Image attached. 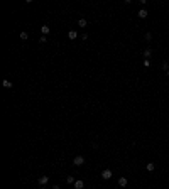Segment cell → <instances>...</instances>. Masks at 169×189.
Returning <instances> with one entry per match:
<instances>
[{"label":"cell","mask_w":169,"mask_h":189,"mask_svg":"<svg viewBox=\"0 0 169 189\" xmlns=\"http://www.w3.org/2000/svg\"><path fill=\"white\" fill-rule=\"evenodd\" d=\"M73 164H74V165H83V164H85V157H83V155H76V157L73 159Z\"/></svg>","instance_id":"cell-1"},{"label":"cell","mask_w":169,"mask_h":189,"mask_svg":"<svg viewBox=\"0 0 169 189\" xmlns=\"http://www.w3.org/2000/svg\"><path fill=\"white\" fill-rule=\"evenodd\" d=\"M102 177H103L105 181H108V179H112V171H110V169H105V171L102 172Z\"/></svg>","instance_id":"cell-2"},{"label":"cell","mask_w":169,"mask_h":189,"mask_svg":"<svg viewBox=\"0 0 169 189\" xmlns=\"http://www.w3.org/2000/svg\"><path fill=\"white\" fill-rule=\"evenodd\" d=\"M83 187H85V182L83 181H80V179L74 181V189H83Z\"/></svg>","instance_id":"cell-3"},{"label":"cell","mask_w":169,"mask_h":189,"mask_svg":"<svg viewBox=\"0 0 169 189\" xmlns=\"http://www.w3.org/2000/svg\"><path fill=\"white\" fill-rule=\"evenodd\" d=\"M47 181H49V177H47V176H41V177H39V184H41V186L47 184Z\"/></svg>","instance_id":"cell-4"},{"label":"cell","mask_w":169,"mask_h":189,"mask_svg":"<svg viewBox=\"0 0 169 189\" xmlns=\"http://www.w3.org/2000/svg\"><path fill=\"white\" fill-rule=\"evenodd\" d=\"M68 37H69V39H76V37H78V32H76V30H69Z\"/></svg>","instance_id":"cell-5"},{"label":"cell","mask_w":169,"mask_h":189,"mask_svg":"<svg viewBox=\"0 0 169 189\" xmlns=\"http://www.w3.org/2000/svg\"><path fill=\"white\" fill-rule=\"evenodd\" d=\"M118 184H120V187H125L127 186V177H120L118 179Z\"/></svg>","instance_id":"cell-6"},{"label":"cell","mask_w":169,"mask_h":189,"mask_svg":"<svg viewBox=\"0 0 169 189\" xmlns=\"http://www.w3.org/2000/svg\"><path fill=\"white\" fill-rule=\"evenodd\" d=\"M139 17H140V19H145V17H147V10H145V9L139 10Z\"/></svg>","instance_id":"cell-7"},{"label":"cell","mask_w":169,"mask_h":189,"mask_svg":"<svg viewBox=\"0 0 169 189\" xmlns=\"http://www.w3.org/2000/svg\"><path fill=\"white\" fill-rule=\"evenodd\" d=\"M41 30H42V34H44V35H47L51 29H49V25H42V27H41Z\"/></svg>","instance_id":"cell-8"},{"label":"cell","mask_w":169,"mask_h":189,"mask_svg":"<svg viewBox=\"0 0 169 189\" xmlns=\"http://www.w3.org/2000/svg\"><path fill=\"white\" fill-rule=\"evenodd\" d=\"M86 24H88L86 19H80V20H78V25H80V27H86Z\"/></svg>","instance_id":"cell-9"},{"label":"cell","mask_w":169,"mask_h":189,"mask_svg":"<svg viewBox=\"0 0 169 189\" xmlns=\"http://www.w3.org/2000/svg\"><path fill=\"white\" fill-rule=\"evenodd\" d=\"M145 167H147V171H149V172H152V171H154V169H156V165H154L152 162H149V164H147Z\"/></svg>","instance_id":"cell-10"},{"label":"cell","mask_w":169,"mask_h":189,"mask_svg":"<svg viewBox=\"0 0 169 189\" xmlns=\"http://www.w3.org/2000/svg\"><path fill=\"white\" fill-rule=\"evenodd\" d=\"M151 56H152L151 49H145V51H144V58H145V59H149V58H151Z\"/></svg>","instance_id":"cell-11"},{"label":"cell","mask_w":169,"mask_h":189,"mask_svg":"<svg viewBox=\"0 0 169 189\" xmlns=\"http://www.w3.org/2000/svg\"><path fill=\"white\" fill-rule=\"evenodd\" d=\"M27 37H29V34H27V32H20V39H22V41H26Z\"/></svg>","instance_id":"cell-12"},{"label":"cell","mask_w":169,"mask_h":189,"mask_svg":"<svg viewBox=\"0 0 169 189\" xmlns=\"http://www.w3.org/2000/svg\"><path fill=\"white\" fill-rule=\"evenodd\" d=\"M4 88H12V83L5 80V81H4Z\"/></svg>","instance_id":"cell-13"},{"label":"cell","mask_w":169,"mask_h":189,"mask_svg":"<svg viewBox=\"0 0 169 189\" xmlns=\"http://www.w3.org/2000/svg\"><path fill=\"white\" fill-rule=\"evenodd\" d=\"M145 39L151 41V39H152V34H151V32H145Z\"/></svg>","instance_id":"cell-14"},{"label":"cell","mask_w":169,"mask_h":189,"mask_svg":"<svg viewBox=\"0 0 169 189\" xmlns=\"http://www.w3.org/2000/svg\"><path fill=\"white\" fill-rule=\"evenodd\" d=\"M69 184H74V179H73V176H68V179H66Z\"/></svg>","instance_id":"cell-15"},{"label":"cell","mask_w":169,"mask_h":189,"mask_svg":"<svg viewBox=\"0 0 169 189\" xmlns=\"http://www.w3.org/2000/svg\"><path fill=\"white\" fill-rule=\"evenodd\" d=\"M39 42H41V44H44V42H47V39H46V35H42V37H41V39H39Z\"/></svg>","instance_id":"cell-16"},{"label":"cell","mask_w":169,"mask_h":189,"mask_svg":"<svg viewBox=\"0 0 169 189\" xmlns=\"http://www.w3.org/2000/svg\"><path fill=\"white\" fill-rule=\"evenodd\" d=\"M162 69L167 71V69H169V64H167V63H162Z\"/></svg>","instance_id":"cell-17"},{"label":"cell","mask_w":169,"mask_h":189,"mask_svg":"<svg viewBox=\"0 0 169 189\" xmlns=\"http://www.w3.org/2000/svg\"><path fill=\"white\" fill-rule=\"evenodd\" d=\"M144 66H145V68H149V66H151V63H149V59H144Z\"/></svg>","instance_id":"cell-18"},{"label":"cell","mask_w":169,"mask_h":189,"mask_svg":"<svg viewBox=\"0 0 169 189\" xmlns=\"http://www.w3.org/2000/svg\"><path fill=\"white\" fill-rule=\"evenodd\" d=\"M52 189H59V186H52Z\"/></svg>","instance_id":"cell-19"},{"label":"cell","mask_w":169,"mask_h":189,"mask_svg":"<svg viewBox=\"0 0 169 189\" xmlns=\"http://www.w3.org/2000/svg\"><path fill=\"white\" fill-rule=\"evenodd\" d=\"M166 73H167V76H169V69H167V71H166Z\"/></svg>","instance_id":"cell-20"},{"label":"cell","mask_w":169,"mask_h":189,"mask_svg":"<svg viewBox=\"0 0 169 189\" xmlns=\"http://www.w3.org/2000/svg\"><path fill=\"white\" fill-rule=\"evenodd\" d=\"M167 64H169V61H167Z\"/></svg>","instance_id":"cell-21"}]
</instances>
